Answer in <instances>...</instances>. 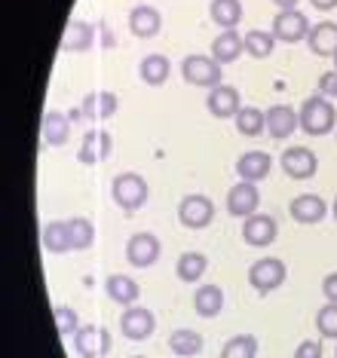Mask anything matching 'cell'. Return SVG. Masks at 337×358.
<instances>
[{
	"label": "cell",
	"mask_w": 337,
	"mask_h": 358,
	"mask_svg": "<svg viewBox=\"0 0 337 358\" xmlns=\"http://www.w3.org/2000/svg\"><path fill=\"white\" fill-rule=\"evenodd\" d=\"M276 10H298V0H273Z\"/></svg>",
	"instance_id": "b9f144b4"
},
{
	"label": "cell",
	"mask_w": 337,
	"mask_h": 358,
	"mask_svg": "<svg viewBox=\"0 0 337 358\" xmlns=\"http://www.w3.org/2000/svg\"><path fill=\"white\" fill-rule=\"evenodd\" d=\"M322 294L328 303H337V273H328L322 279Z\"/></svg>",
	"instance_id": "f35d334b"
},
{
	"label": "cell",
	"mask_w": 337,
	"mask_h": 358,
	"mask_svg": "<svg viewBox=\"0 0 337 358\" xmlns=\"http://www.w3.org/2000/svg\"><path fill=\"white\" fill-rule=\"evenodd\" d=\"M181 77L191 86L215 89V86H221V62L209 59V55H187V59L181 62Z\"/></svg>",
	"instance_id": "3957f363"
},
{
	"label": "cell",
	"mask_w": 337,
	"mask_h": 358,
	"mask_svg": "<svg viewBox=\"0 0 337 358\" xmlns=\"http://www.w3.org/2000/svg\"><path fill=\"white\" fill-rule=\"evenodd\" d=\"M117 95L114 92H104V89H98V92H89L86 99H83V104H80V113H83L86 120H111L114 113H117Z\"/></svg>",
	"instance_id": "7402d4cb"
},
{
	"label": "cell",
	"mask_w": 337,
	"mask_h": 358,
	"mask_svg": "<svg viewBox=\"0 0 337 358\" xmlns=\"http://www.w3.org/2000/svg\"><path fill=\"white\" fill-rule=\"evenodd\" d=\"M301 129V120H298V110L289 108V104H273L267 108V135L273 141H285L289 135H294Z\"/></svg>",
	"instance_id": "2e32d148"
},
{
	"label": "cell",
	"mask_w": 337,
	"mask_h": 358,
	"mask_svg": "<svg viewBox=\"0 0 337 358\" xmlns=\"http://www.w3.org/2000/svg\"><path fill=\"white\" fill-rule=\"evenodd\" d=\"M138 74H142V80L147 86H163L169 80L172 74V64L166 55H160V52H151V55H144L142 64H138Z\"/></svg>",
	"instance_id": "83f0119b"
},
{
	"label": "cell",
	"mask_w": 337,
	"mask_h": 358,
	"mask_svg": "<svg viewBox=\"0 0 337 358\" xmlns=\"http://www.w3.org/2000/svg\"><path fill=\"white\" fill-rule=\"evenodd\" d=\"M285 275H289V270H285V264L279 257H261L249 266V285L258 291V294L276 291L279 285L285 282Z\"/></svg>",
	"instance_id": "5b68a950"
},
{
	"label": "cell",
	"mask_w": 337,
	"mask_h": 358,
	"mask_svg": "<svg viewBox=\"0 0 337 358\" xmlns=\"http://www.w3.org/2000/svg\"><path fill=\"white\" fill-rule=\"evenodd\" d=\"M334 71H337V52H334Z\"/></svg>",
	"instance_id": "ee69618b"
},
{
	"label": "cell",
	"mask_w": 337,
	"mask_h": 358,
	"mask_svg": "<svg viewBox=\"0 0 337 358\" xmlns=\"http://www.w3.org/2000/svg\"><path fill=\"white\" fill-rule=\"evenodd\" d=\"M53 319H55V328H59V334L62 337H74L83 324H80V319H77V313H74L71 306H53Z\"/></svg>",
	"instance_id": "e575fe53"
},
{
	"label": "cell",
	"mask_w": 337,
	"mask_h": 358,
	"mask_svg": "<svg viewBox=\"0 0 337 358\" xmlns=\"http://www.w3.org/2000/svg\"><path fill=\"white\" fill-rule=\"evenodd\" d=\"M307 43H310V52L319 55V59H328L337 52V25L334 22H319V25L310 28L307 34Z\"/></svg>",
	"instance_id": "603a6c76"
},
{
	"label": "cell",
	"mask_w": 337,
	"mask_h": 358,
	"mask_svg": "<svg viewBox=\"0 0 337 358\" xmlns=\"http://www.w3.org/2000/svg\"><path fill=\"white\" fill-rule=\"evenodd\" d=\"M151 196V187L138 172H123L111 181V199L117 202L123 211H138Z\"/></svg>",
	"instance_id": "7a4b0ae2"
},
{
	"label": "cell",
	"mask_w": 337,
	"mask_h": 358,
	"mask_svg": "<svg viewBox=\"0 0 337 358\" xmlns=\"http://www.w3.org/2000/svg\"><path fill=\"white\" fill-rule=\"evenodd\" d=\"M334 221H337V196H334Z\"/></svg>",
	"instance_id": "7bdbcfd3"
},
{
	"label": "cell",
	"mask_w": 337,
	"mask_h": 358,
	"mask_svg": "<svg viewBox=\"0 0 337 358\" xmlns=\"http://www.w3.org/2000/svg\"><path fill=\"white\" fill-rule=\"evenodd\" d=\"M319 95L337 99V71H325V74L319 77Z\"/></svg>",
	"instance_id": "8d00e7d4"
},
{
	"label": "cell",
	"mask_w": 337,
	"mask_h": 358,
	"mask_svg": "<svg viewBox=\"0 0 337 358\" xmlns=\"http://www.w3.org/2000/svg\"><path fill=\"white\" fill-rule=\"evenodd\" d=\"M68 230H71V245H74V251L92 248V242H95V224L89 221V217H71Z\"/></svg>",
	"instance_id": "d6a6232c"
},
{
	"label": "cell",
	"mask_w": 337,
	"mask_h": 358,
	"mask_svg": "<svg viewBox=\"0 0 337 358\" xmlns=\"http://www.w3.org/2000/svg\"><path fill=\"white\" fill-rule=\"evenodd\" d=\"M205 108H209L212 117H218V120H230V117H236L242 108V101H240V89L236 86H227V83H221L215 89H209V99H205Z\"/></svg>",
	"instance_id": "5bb4252c"
},
{
	"label": "cell",
	"mask_w": 337,
	"mask_h": 358,
	"mask_svg": "<svg viewBox=\"0 0 337 358\" xmlns=\"http://www.w3.org/2000/svg\"><path fill=\"white\" fill-rule=\"evenodd\" d=\"M193 309L202 319L221 315V309H224V291H221V285H200L193 294Z\"/></svg>",
	"instance_id": "d4e9b609"
},
{
	"label": "cell",
	"mask_w": 337,
	"mask_h": 358,
	"mask_svg": "<svg viewBox=\"0 0 337 358\" xmlns=\"http://www.w3.org/2000/svg\"><path fill=\"white\" fill-rule=\"evenodd\" d=\"M92 43H95V25H89L83 19H71L68 25H64L59 50L62 52H86Z\"/></svg>",
	"instance_id": "e0dca14e"
},
{
	"label": "cell",
	"mask_w": 337,
	"mask_h": 358,
	"mask_svg": "<svg viewBox=\"0 0 337 358\" xmlns=\"http://www.w3.org/2000/svg\"><path fill=\"white\" fill-rule=\"evenodd\" d=\"M310 28L313 25H310V19L301 10H279L270 31H273V37L282 40V43H301V40H307Z\"/></svg>",
	"instance_id": "ba28073f"
},
{
	"label": "cell",
	"mask_w": 337,
	"mask_h": 358,
	"mask_svg": "<svg viewBox=\"0 0 337 358\" xmlns=\"http://www.w3.org/2000/svg\"><path fill=\"white\" fill-rule=\"evenodd\" d=\"M279 166H282V172L294 178V181H307V178L316 175L319 159L310 148H289L282 153V159H279Z\"/></svg>",
	"instance_id": "4fadbf2b"
},
{
	"label": "cell",
	"mask_w": 337,
	"mask_h": 358,
	"mask_svg": "<svg viewBox=\"0 0 337 358\" xmlns=\"http://www.w3.org/2000/svg\"><path fill=\"white\" fill-rule=\"evenodd\" d=\"M242 52H245V34H236V28L221 31V34L212 40V59L221 64L236 62Z\"/></svg>",
	"instance_id": "44dd1931"
},
{
	"label": "cell",
	"mask_w": 337,
	"mask_h": 358,
	"mask_svg": "<svg viewBox=\"0 0 337 358\" xmlns=\"http://www.w3.org/2000/svg\"><path fill=\"white\" fill-rule=\"evenodd\" d=\"M160 28H163V15L157 6L142 3V6H135V10H129V31H132L135 37H142V40L157 37Z\"/></svg>",
	"instance_id": "ac0fdd59"
},
{
	"label": "cell",
	"mask_w": 337,
	"mask_h": 358,
	"mask_svg": "<svg viewBox=\"0 0 337 358\" xmlns=\"http://www.w3.org/2000/svg\"><path fill=\"white\" fill-rule=\"evenodd\" d=\"M270 169H273V157L264 150H249L236 159V175H240L242 181H252V184L264 181L270 175Z\"/></svg>",
	"instance_id": "ffe728a7"
},
{
	"label": "cell",
	"mask_w": 337,
	"mask_h": 358,
	"mask_svg": "<svg viewBox=\"0 0 337 358\" xmlns=\"http://www.w3.org/2000/svg\"><path fill=\"white\" fill-rule=\"evenodd\" d=\"M209 15L218 28H236L242 22V0H212Z\"/></svg>",
	"instance_id": "f1b7e54d"
},
{
	"label": "cell",
	"mask_w": 337,
	"mask_h": 358,
	"mask_svg": "<svg viewBox=\"0 0 337 358\" xmlns=\"http://www.w3.org/2000/svg\"><path fill=\"white\" fill-rule=\"evenodd\" d=\"M169 349L178 358H193L202 352V334L193 328H175L169 334Z\"/></svg>",
	"instance_id": "4316f807"
},
{
	"label": "cell",
	"mask_w": 337,
	"mask_h": 358,
	"mask_svg": "<svg viewBox=\"0 0 337 358\" xmlns=\"http://www.w3.org/2000/svg\"><path fill=\"white\" fill-rule=\"evenodd\" d=\"M334 358H337V349H334Z\"/></svg>",
	"instance_id": "bcb514c9"
},
{
	"label": "cell",
	"mask_w": 337,
	"mask_h": 358,
	"mask_svg": "<svg viewBox=\"0 0 337 358\" xmlns=\"http://www.w3.org/2000/svg\"><path fill=\"white\" fill-rule=\"evenodd\" d=\"M310 3H313V10L328 13V10H334V6H337V0H310Z\"/></svg>",
	"instance_id": "ab89813d"
},
{
	"label": "cell",
	"mask_w": 337,
	"mask_h": 358,
	"mask_svg": "<svg viewBox=\"0 0 337 358\" xmlns=\"http://www.w3.org/2000/svg\"><path fill=\"white\" fill-rule=\"evenodd\" d=\"M289 215H291V221H298L303 227L319 224V221H325V215H328V202L322 196H316V193H301V196L291 199Z\"/></svg>",
	"instance_id": "9a60e30c"
},
{
	"label": "cell",
	"mask_w": 337,
	"mask_h": 358,
	"mask_svg": "<svg viewBox=\"0 0 337 358\" xmlns=\"http://www.w3.org/2000/svg\"><path fill=\"white\" fill-rule=\"evenodd\" d=\"M111 153H114L111 132H104V129H89V132L83 135V141H80L77 159L83 162V166H98V162H104Z\"/></svg>",
	"instance_id": "7c38bea8"
},
{
	"label": "cell",
	"mask_w": 337,
	"mask_h": 358,
	"mask_svg": "<svg viewBox=\"0 0 337 358\" xmlns=\"http://www.w3.org/2000/svg\"><path fill=\"white\" fill-rule=\"evenodd\" d=\"M236 129H240L245 138H254V135L267 132V110H261V108H240V113H236Z\"/></svg>",
	"instance_id": "1f68e13d"
},
{
	"label": "cell",
	"mask_w": 337,
	"mask_h": 358,
	"mask_svg": "<svg viewBox=\"0 0 337 358\" xmlns=\"http://www.w3.org/2000/svg\"><path fill=\"white\" fill-rule=\"evenodd\" d=\"M104 291H108V297L114 300V303H120V306H135V300L142 297L138 282L129 279V275H123V273L108 275V279H104Z\"/></svg>",
	"instance_id": "cb8c5ba5"
},
{
	"label": "cell",
	"mask_w": 337,
	"mask_h": 358,
	"mask_svg": "<svg viewBox=\"0 0 337 358\" xmlns=\"http://www.w3.org/2000/svg\"><path fill=\"white\" fill-rule=\"evenodd\" d=\"M205 270H209V257L202 251H184L175 264V275L181 282H200Z\"/></svg>",
	"instance_id": "f546056e"
},
{
	"label": "cell",
	"mask_w": 337,
	"mask_h": 358,
	"mask_svg": "<svg viewBox=\"0 0 337 358\" xmlns=\"http://www.w3.org/2000/svg\"><path fill=\"white\" fill-rule=\"evenodd\" d=\"M163 255V245L160 239L153 233H135L129 236L126 242V260L132 266H138V270H144V266H153Z\"/></svg>",
	"instance_id": "9c48e42d"
},
{
	"label": "cell",
	"mask_w": 337,
	"mask_h": 358,
	"mask_svg": "<svg viewBox=\"0 0 337 358\" xmlns=\"http://www.w3.org/2000/svg\"><path fill=\"white\" fill-rule=\"evenodd\" d=\"M153 328H157V319H153L151 309L144 306H126L120 315V331L126 340H135V343H142V340H147L153 334Z\"/></svg>",
	"instance_id": "30bf717a"
},
{
	"label": "cell",
	"mask_w": 337,
	"mask_h": 358,
	"mask_svg": "<svg viewBox=\"0 0 337 358\" xmlns=\"http://www.w3.org/2000/svg\"><path fill=\"white\" fill-rule=\"evenodd\" d=\"M71 126H74V117L62 110H49L43 117V123H40V135H43V141L49 148H64L71 138Z\"/></svg>",
	"instance_id": "d6986e66"
},
{
	"label": "cell",
	"mask_w": 337,
	"mask_h": 358,
	"mask_svg": "<svg viewBox=\"0 0 337 358\" xmlns=\"http://www.w3.org/2000/svg\"><path fill=\"white\" fill-rule=\"evenodd\" d=\"M178 221L187 227V230H202L215 221V202L202 193H187L184 199L178 202Z\"/></svg>",
	"instance_id": "277c9868"
},
{
	"label": "cell",
	"mask_w": 337,
	"mask_h": 358,
	"mask_svg": "<svg viewBox=\"0 0 337 358\" xmlns=\"http://www.w3.org/2000/svg\"><path fill=\"white\" fill-rule=\"evenodd\" d=\"M276 236H279V224H276L273 215L254 211L252 217H245V221H242V239H245V245H252V248L273 245Z\"/></svg>",
	"instance_id": "52a82bcc"
},
{
	"label": "cell",
	"mask_w": 337,
	"mask_h": 358,
	"mask_svg": "<svg viewBox=\"0 0 337 358\" xmlns=\"http://www.w3.org/2000/svg\"><path fill=\"white\" fill-rule=\"evenodd\" d=\"M294 358H322V343L319 340H303L294 349Z\"/></svg>",
	"instance_id": "74e56055"
},
{
	"label": "cell",
	"mask_w": 337,
	"mask_h": 358,
	"mask_svg": "<svg viewBox=\"0 0 337 358\" xmlns=\"http://www.w3.org/2000/svg\"><path fill=\"white\" fill-rule=\"evenodd\" d=\"M40 242H43L49 255H68V251H74L68 221H49L43 227V233H40Z\"/></svg>",
	"instance_id": "484cf974"
},
{
	"label": "cell",
	"mask_w": 337,
	"mask_h": 358,
	"mask_svg": "<svg viewBox=\"0 0 337 358\" xmlns=\"http://www.w3.org/2000/svg\"><path fill=\"white\" fill-rule=\"evenodd\" d=\"M221 358H258V337L254 334H236L221 346Z\"/></svg>",
	"instance_id": "4dcf8cb0"
},
{
	"label": "cell",
	"mask_w": 337,
	"mask_h": 358,
	"mask_svg": "<svg viewBox=\"0 0 337 358\" xmlns=\"http://www.w3.org/2000/svg\"><path fill=\"white\" fill-rule=\"evenodd\" d=\"M316 328L325 340H337V303H325L316 313Z\"/></svg>",
	"instance_id": "d590c367"
},
{
	"label": "cell",
	"mask_w": 337,
	"mask_h": 358,
	"mask_svg": "<svg viewBox=\"0 0 337 358\" xmlns=\"http://www.w3.org/2000/svg\"><path fill=\"white\" fill-rule=\"evenodd\" d=\"M132 358H144V355H132Z\"/></svg>",
	"instance_id": "f6af8a7d"
},
{
	"label": "cell",
	"mask_w": 337,
	"mask_h": 358,
	"mask_svg": "<svg viewBox=\"0 0 337 358\" xmlns=\"http://www.w3.org/2000/svg\"><path fill=\"white\" fill-rule=\"evenodd\" d=\"M261 206V193H258V184H252V181H240V184H233L227 190V211L233 217H252L254 211H258Z\"/></svg>",
	"instance_id": "8fae6325"
},
{
	"label": "cell",
	"mask_w": 337,
	"mask_h": 358,
	"mask_svg": "<svg viewBox=\"0 0 337 358\" xmlns=\"http://www.w3.org/2000/svg\"><path fill=\"white\" fill-rule=\"evenodd\" d=\"M298 120H301V129L307 135L322 138V135L331 132L334 123H337V108L331 104V99H325V95H310V99L301 104Z\"/></svg>",
	"instance_id": "6da1fadb"
},
{
	"label": "cell",
	"mask_w": 337,
	"mask_h": 358,
	"mask_svg": "<svg viewBox=\"0 0 337 358\" xmlns=\"http://www.w3.org/2000/svg\"><path fill=\"white\" fill-rule=\"evenodd\" d=\"M273 46H276L273 31H249V34H245V52H249L252 59H270Z\"/></svg>",
	"instance_id": "836d02e7"
},
{
	"label": "cell",
	"mask_w": 337,
	"mask_h": 358,
	"mask_svg": "<svg viewBox=\"0 0 337 358\" xmlns=\"http://www.w3.org/2000/svg\"><path fill=\"white\" fill-rule=\"evenodd\" d=\"M74 352L80 358H102L111 352V331L102 324H83L74 334Z\"/></svg>",
	"instance_id": "8992f818"
},
{
	"label": "cell",
	"mask_w": 337,
	"mask_h": 358,
	"mask_svg": "<svg viewBox=\"0 0 337 358\" xmlns=\"http://www.w3.org/2000/svg\"><path fill=\"white\" fill-rule=\"evenodd\" d=\"M98 31H102V34H104V37H102V43H104V46H108V50H111V46H117V37H114V34H111V28H108V25H102V28H98Z\"/></svg>",
	"instance_id": "60d3db41"
}]
</instances>
